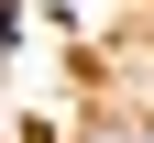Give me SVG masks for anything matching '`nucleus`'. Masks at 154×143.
I'll return each instance as SVG.
<instances>
[]
</instances>
